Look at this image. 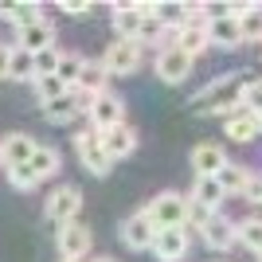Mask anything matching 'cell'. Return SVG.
Segmentation results:
<instances>
[{"label": "cell", "instance_id": "obj_1", "mask_svg": "<svg viewBox=\"0 0 262 262\" xmlns=\"http://www.w3.org/2000/svg\"><path fill=\"white\" fill-rule=\"evenodd\" d=\"M243 90H247V78H239V71H235V75H223L215 82H208L192 98V106L200 114H235L243 106Z\"/></svg>", "mask_w": 262, "mask_h": 262}, {"label": "cell", "instance_id": "obj_2", "mask_svg": "<svg viewBox=\"0 0 262 262\" xmlns=\"http://www.w3.org/2000/svg\"><path fill=\"white\" fill-rule=\"evenodd\" d=\"M188 204H192V200L180 196V192H161V196L149 200L145 215H149V223H153L157 231H164V227H188Z\"/></svg>", "mask_w": 262, "mask_h": 262}, {"label": "cell", "instance_id": "obj_3", "mask_svg": "<svg viewBox=\"0 0 262 262\" xmlns=\"http://www.w3.org/2000/svg\"><path fill=\"white\" fill-rule=\"evenodd\" d=\"M55 243H59V254H63V262H82L90 254V247H94V235H90L86 223H67V227H59V235H55Z\"/></svg>", "mask_w": 262, "mask_h": 262}, {"label": "cell", "instance_id": "obj_4", "mask_svg": "<svg viewBox=\"0 0 262 262\" xmlns=\"http://www.w3.org/2000/svg\"><path fill=\"white\" fill-rule=\"evenodd\" d=\"M102 67H106V75H133L141 67V43L137 39H114L102 55Z\"/></svg>", "mask_w": 262, "mask_h": 262}, {"label": "cell", "instance_id": "obj_5", "mask_svg": "<svg viewBox=\"0 0 262 262\" xmlns=\"http://www.w3.org/2000/svg\"><path fill=\"white\" fill-rule=\"evenodd\" d=\"M47 219L51 223H59V227H67V223H75L78 219V211H82V192L78 188H71V184H63V188H55L51 196H47Z\"/></svg>", "mask_w": 262, "mask_h": 262}, {"label": "cell", "instance_id": "obj_6", "mask_svg": "<svg viewBox=\"0 0 262 262\" xmlns=\"http://www.w3.org/2000/svg\"><path fill=\"white\" fill-rule=\"evenodd\" d=\"M75 149H78V161H82V168H90L94 176H106L110 172V157H106V149H102V133H94V129H86V133H78L75 137Z\"/></svg>", "mask_w": 262, "mask_h": 262}, {"label": "cell", "instance_id": "obj_7", "mask_svg": "<svg viewBox=\"0 0 262 262\" xmlns=\"http://www.w3.org/2000/svg\"><path fill=\"white\" fill-rule=\"evenodd\" d=\"M149 251H153L161 262H180L188 254V227H164V231H157V239H153Z\"/></svg>", "mask_w": 262, "mask_h": 262}, {"label": "cell", "instance_id": "obj_8", "mask_svg": "<svg viewBox=\"0 0 262 262\" xmlns=\"http://www.w3.org/2000/svg\"><path fill=\"white\" fill-rule=\"evenodd\" d=\"M90 121H94V133H106L114 125L125 121V102L114 98V94H98L94 106H90Z\"/></svg>", "mask_w": 262, "mask_h": 262}, {"label": "cell", "instance_id": "obj_9", "mask_svg": "<svg viewBox=\"0 0 262 262\" xmlns=\"http://www.w3.org/2000/svg\"><path fill=\"white\" fill-rule=\"evenodd\" d=\"M157 75H161V82L176 86V82H184V78L192 75V59H188L184 51H176V47H164V51L157 55Z\"/></svg>", "mask_w": 262, "mask_h": 262}, {"label": "cell", "instance_id": "obj_10", "mask_svg": "<svg viewBox=\"0 0 262 262\" xmlns=\"http://www.w3.org/2000/svg\"><path fill=\"white\" fill-rule=\"evenodd\" d=\"M153 239H157V227L149 223L145 211H137V215H129L121 223V243H125L129 251H145V247H153Z\"/></svg>", "mask_w": 262, "mask_h": 262}, {"label": "cell", "instance_id": "obj_11", "mask_svg": "<svg viewBox=\"0 0 262 262\" xmlns=\"http://www.w3.org/2000/svg\"><path fill=\"white\" fill-rule=\"evenodd\" d=\"M102 149H106L110 161H121V157H129L133 149H137V129H133L129 121H121V125L106 129V133H102Z\"/></svg>", "mask_w": 262, "mask_h": 262}, {"label": "cell", "instance_id": "obj_12", "mask_svg": "<svg viewBox=\"0 0 262 262\" xmlns=\"http://www.w3.org/2000/svg\"><path fill=\"white\" fill-rule=\"evenodd\" d=\"M145 16H149V4H114V32H118V39H137Z\"/></svg>", "mask_w": 262, "mask_h": 262}, {"label": "cell", "instance_id": "obj_13", "mask_svg": "<svg viewBox=\"0 0 262 262\" xmlns=\"http://www.w3.org/2000/svg\"><path fill=\"white\" fill-rule=\"evenodd\" d=\"M208 43H211V39H208V24H180V28L172 32V43H168V47L184 51L188 59H196Z\"/></svg>", "mask_w": 262, "mask_h": 262}, {"label": "cell", "instance_id": "obj_14", "mask_svg": "<svg viewBox=\"0 0 262 262\" xmlns=\"http://www.w3.org/2000/svg\"><path fill=\"white\" fill-rule=\"evenodd\" d=\"M35 149H39L35 137H28V133H8V137L0 141V161H4V168H16V164L32 161Z\"/></svg>", "mask_w": 262, "mask_h": 262}, {"label": "cell", "instance_id": "obj_15", "mask_svg": "<svg viewBox=\"0 0 262 262\" xmlns=\"http://www.w3.org/2000/svg\"><path fill=\"white\" fill-rule=\"evenodd\" d=\"M223 133H227L231 141H239V145H247V141H254L258 137V114H251V110H235V114H227V121H223Z\"/></svg>", "mask_w": 262, "mask_h": 262}, {"label": "cell", "instance_id": "obj_16", "mask_svg": "<svg viewBox=\"0 0 262 262\" xmlns=\"http://www.w3.org/2000/svg\"><path fill=\"white\" fill-rule=\"evenodd\" d=\"M200 235H204V243H208L211 251H231L235 247V223H231L227 215H211L204 227H200Z\"/></svg>", "mask_w": 262, "mask_h": 262}, {"label": "cell", "instance_id": "obj_17", "mask_svg": "<svg viewBox=\"0 0 262 262\" xmlns=\"http://www.w3.org/2000/svg\"><path fill=\"white\" fill-rule=\"evenodd\" d=\"M106 67H102V59H82V75H78V82L71 90H82V94H90V98H98V94H106Z\"/></svg>", "mask_w": 262, "mask_h": 262}, {"label": "cell", "instance_id": "obj_18", "mask_svg": "<svg viewBox=\"0 0 262 262\" xmlns=\"http://www.w3.org/2000/svg\"><path fill=\"white\" fill-rule=\"evenodd\" d=\"M223 164H227V153H223L219 145H208V141H204V145H196V149H192V168H196V176H215Z\"/></svg>", "mask_w": 262, "mask_h": 262}, {"label": "cell", "instance_id": "obj_19", "mask_svg": "<svg viewBox=\"0 0 262 262\" xmlns=\"http://www.w3.org/2000/svg\"><path fill=\"white\" fill-rule=\"evenodd\" d=\"M16 43L24 47V51H43V47H55V28L47 20L32 24V28H20V35H16Z\"/></svg>", "mask_w": 262, "mask_h": 262}, {"label": "cell", "instance_id": "obj_20", "mask_svg": "<svg viewBox=\"0 0 262 262\" xmlns=\"http://www.w3.org/2000/svg\"><path fill=\"white\" fill-rule=\"evenodd\" d=\"M192 204H200V208L215 211L219 204H223V188H219L215 176H196V184H192Z\"/></svg>", "mask_w": 262, "mask_h": 262}, {"label": "cell", "instance_id": "obj_21", "mask_svg": "<svg viewBox=\"0 0 262 262\" xmlns=\"http://www.w3.org/2000/svg\"><path fill=\"white\" fill-rule=\"evenodd\" d=\"M59 164H63L59 149H51V145H39V149L32 153V161H28V168L35 172V180H47V176L59 172Z\"/></svg>", "mask_w": 262, "mask_h": 262}, {"label": "cell", "instance_id": "obj_22", "mask_svg": "<svg viewBox=\"0 0 262 262\" xmlns=\"http://www.w3.org/2000/svg\"><path fill=\"white\" fill-rule=\"evenodd\" d=\"M215 180H219V188H223V196H231V192H239V196H243V188H247V180H251V168H243V164L227 161V164L215 172Z\"/></svg>", "mask_w": 262, "mask_h": 262}, {"label": "cell", "instance_id": "obj_23", "mask_svg": "<svg viewBox=\"0 0 262 262\" xmlns=\"http://www.w3.org/2000/svg\"><path fill=\"white\" fill-rule=\"evenodd\" d=\"M8 78H16V82H35V55L24 51V47H12V55H8Z\"/></svg>", "mask_w": 262, "mask_h": 262}, {"label": "cell", "instance_id": "obj_24", "mask_svg": "<svg viewBox=\"0 0 262 262\" xmlns=\"http://www.w3.org/2000/svg\"><path fill=\"white\" fill-rule=\"evenodd\" d=\"M0 20H12L16 28H32L43 20V8L39 4H0Z\"/></svg>", "mask_w": 262, "mask_h": 262}, {"label": "cell", "instance_id": "obj_25", "mask_svg": "<svg viewBox=\"0 0 262 262\" xmlns=\"http://www.w3.org/2000/svg\"><path fill=\"white\" fill-rule=\"evenodd\" d=\"M208 39L211 43H219V47H239L243 43V35H239V20H211L208 24Z\"/></svg>", "mask_w": 262, "mask_h": 262}, {"label": "cell", "instance_id": "obj_26", "mask_svg": "<svg viewBox=\"0 0 262 262\" xmlns=\"http://www.w3.org/2000/svg\"><path fill=\"white\" fill-rule=\"evenodd\" d=\"M43 118L51 121V125H71V121L78 118V106H75V98H71V94H63V98L47 102V106H43Z\"/></svg>", "mask_w": 262, "mask_h": 262}, {"label": "cell", "instance_id": "obj_27", "mask_svg": "<svg viewBox=\"0 0 262 262\" xmlns=\"http://www.w3.org/2000/svg\"><path fill=\"white\" fill-rule=\"evenodd\" d=\"M235 243L247 247V251H258L262 247V219H243L235 227Z\"/></svg>", "mask_w": 262, "mask_h": 262}, {"label": "cell", "instance_id": "obj_28", "mask_svg": "<svg viewBox=\"0 0 262 262\" xmlns=\"http://www.w3.org/2000/svg\"><path fill=\"white\" fill-rule=\"evenodd\" d=\"M239 35H243V43H262V8L258 4H251V12L239 20Z\"/></svg>", "mask_w": 262, "mask_h": 262}, {"label": "cell", "instance_id": "obj_29", "mask_svg": "<svg viewBox=\"0 0 262 262\" xmlns=\"http://www.w3.org/2000/svg\"><path fill=\"white\" fill-rule=\"evenodd\" d=\"M63 94H71V86H63V82H59V78L55 75H47V78H35V98L43 102H55V98H63Z\"/></svg>", "mask_w": 262, "mask_h": 262}, {"label": "cell", "instance_id": "obj_30", "mask_svg": "<svg viewBox=\"0 0 262 262\" xmlns=\"http://www.w3.org/2000/svg\"><path fill=\"white\" fill-rule=\"evenodd\" d=\"M164 35H168V28L153 16V4H149V16L141 20V32H137V43H161Z\"/></svg>", "mask_w": 262, "mask_h": 262}, {"label": "cell", "instance_id": "obj_31", "mask_svg": "<svg viewBox=\"0 0 262 262\" xmlns=\"http://www.w3.org/2000/svg\"><path fill=\"white\" fill-rule=\"evenodd\" d=\"M78 75H82V55H63V59H59V71H55V78H59L63 86H75Z\"/></svg>", "mask_w": 262, "mask_h": 262}, {"label": "cell", "instance_id": "obj_32", "mask_svg": "<svg viewBox=\"0 0 262 262\" xmlns=\"http://www.w3.org/2000/svg\"><path fill=\"white\" fill-rule=\"evenodd\" d=\"M59 59H63L59 47H43V51H35V78L55 75V71H59Z\"/></svg>", "mask_w": 262, "mask_h": 262}, {"label": "cell", "instance_id": "obj_33", "mask_svg": "<svg viewBox=\"0 0 262 262\" xmlns=\"http://www.w3.org/2000/svg\"><path fill=\"white\" fill-rule=\"evenodd\" d=\"M4 172H8V184L16 188V192H32V188L39 184V180H35V172L28 168V164H16V168H4Z\"/></svg>", "mask_w": 262, "mask_h": 262}, {"label": "cell", "instance_id": "obj_34", "mask_svg": "<svg viewBox=\"0 0 262 262\" xmlns=\"http://www.w3.org/2000/svg\"><path fill=\"white\" fill-rule=\"evenodd\" d=\"M243 110H251V114H262V78L247 82V90H243Z\"/></svg>", "mask_w": 262, "mask_h": 262}, {"label": "cell", "instance_id": "obj_35", "mask_svg": "<svg viewBox=\"0 0 262 262\" xmlns=\"http://www.w3.org/2000/svg\"><path fill=\"white\" fill-rule=\"evenodd\" d=\"M59 8H63L67 16H90V12H94V4H86V0H63Z\"/></svg>", "mask_w": 262, "mask_h": 262}, {"label": "cell", "instance_id": "obj_36", "mask_svg": "<svg viewBox=\"0 0 262 262\" xmlns=\"http://www.w3.org/2000/svg\"><path fill=\"white\" fill-rule=\"evenodd\" d=\"M243 196L251 200V204H262V176H251L247 188H243Z\"/></svg>", "mask_w": 262, "mask_h": 262}, {"label": "cell", "instance_id": "obj_37", "mask_svg": "<svg viewBox=\"0 0 262 262\" xmlns=\"http://www.w3.org/2000/svg\"><path fill=\"white\" fill-rule=\"evenodd\" d=\"M8 55H12V47L0 43V78H8Z\"/></svg>", "mask_w": 262, "mask_h": 262}, {"label": "cell", "instance_id": "obj_38", "mask_svg": "<svg viewBox=\"0 0 262 262\" xmlns=\"http://www.w3.org/2000/svg\"><path fill=\"white\" fill-rule=\"evenodd\" d=\"M258 137H262V114H258Z\"/></svg>", "mask_w": 262, "mask_h": 262}, {"label": "cell", "instance_id": "obj_39", "mask_svg": "<svg viewBox=\"0 0 262 262\" xmlns=\"http://www.w3.org/2000/svg\"><path fill=\"white\" fill-rule=\"evenodd\" d=\"M254 254H258V262H262V247H258V251H254Z\"/></svg>", "mask_w": 262, "mask_h": 262}, {"label": "cell", "instance_id": "obj_40", "mask_svg": "<svg viewBox=\"0 0 262 262\" xmlns=\"http://www.w3.org/2000/svg\"><path fill=\"white\" fill-rule=\"evenodd\" d=\"M94 262H114V258H94Z\"/></svg>", "mask_w": 262, "mask_h": 262}, {"label": "cell", "instance_id": "obj_41", "mask_svg": "<svg viewBox=\"0 0 262 262\" xmlns=\"http://www.w3.org/2000/svg\"><path fill=\"white\" fill-rule=\"evenodd\" d=\"M0 168H4V161H0Z\"/></svg>", "mask_w": 262, "mask_h": 262}]
</instances>
